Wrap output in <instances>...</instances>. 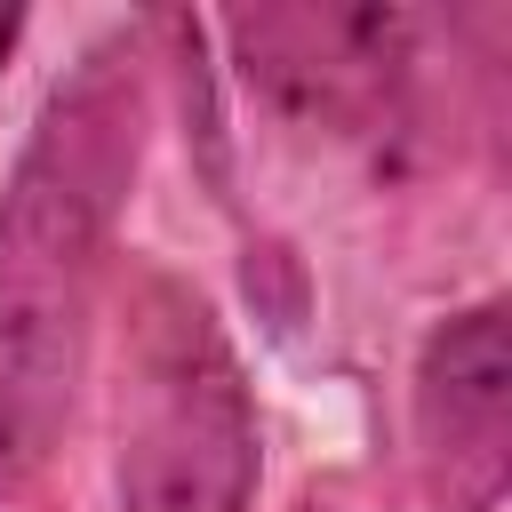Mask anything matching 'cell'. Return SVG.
<instances>
[{
  "label": "cell",
  "mask_w": 512,
  "mask_h": 512,
  "mask_svg": "<svg viewBox=\"0 0 512 512\" xmlns=\"http://www.w3.org/2000/svg\"><path fill=\"white\" fill-rule=\"evenodd\" d=\"M120 512H248L256 496V408L208 296L160 264L120 304Z\"/></svg>",
  "instance_id": "cell-2"
},
{
  "label": "cell",
  "mask_w": 512,
  "mask_h": 512,
  "mask_svg": "<svg viewBox=\"0 0 512 512\" xmlns=\"http://www.w3.org/2000/svg\"><path fill=\"white\" fill-rule=\"evenodd\" d=\"M144 160L136 40H96L40 104L0 192V496H16L64 416L112 264V224Z\"/></svg>",
  "instance_id": "cell-1"
},
{
  "label": "cell",
  "mask_w": 512,
  "mask_h": 512,
  "mask_svg": "<svg viewBox=\"0 0 512 512\" xmlns=\"http://www.w3.org/2000/svg\"><path fill=\"white\" fill-rule=\"evenodd\" d=\"M416 480L432 512H496L512 488V312L472 304L416 352Z\"/></svg>",
  "instance_id": "cell-4"
},
{
  "label": "cell",
  "mask_w": 512,
  "mask_h": 512,
  "mask_svg": "<svg viewBox=\"0 0 512 512\" xmlns=\"http://www.w3.org/2000/svg\"><path fill=\"white\" fill-rule=\"evenodd\" d=\"M224 40L272 112L328 136L392 128L416 64V16L400 8H232Z\"/></svg>",
  "instance_id": "cell-3"
},
{
  "label": "cell",
  "mask_w": 512,
  "mask_h": 512,
  "mask_svg": "<svg viewBox=\"0 0 512 512\" xmlns=\"http://www.w3.org/2000/svg\"><path fill=\"white\" fill-rule=\"evenodd\" d=\"M16 24H24V16H16V8H0V56H8V40H16Z\"/></svg>",
  "instance_id": "cell-5"
},
{
  "label": "cell",
  "mask_w": 512,
  "mask_h": 512,
  "mask_svg": "<svg viewBox=\"0 0 512 512\" xmlns=\"http://www.w3.org/2000/svg\"><path fill=\"white\" fill-rule=\"evenodd\" d=\"M304 512H328V504H304Z\"/></svg>",
  "instance_id": "cell-6"
}]
</instances>
